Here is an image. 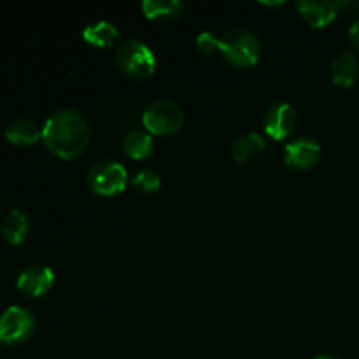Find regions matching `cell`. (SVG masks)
<instances>
[{"label":"cell","mask_w":359,"mask_h":359,"mask_svg":"<svg viewBox=\"0 0 359 359\" xmlns=\"http://www.w3.org/2000/svg\"><path fill=\"white\" fill-rule=\"evenodd\" d=\"M42 142L55 156L74 160L81 156L90 144V125L77 111L60 109L46 121L42 128Z\"/></svg>","instance_id":"cell-1"},{"label":"cell","mask_w":359,"mask_h":359,"mask_svg":"<svg viewBox=\"0 0 359 359\" xmlns=\"http://www.w3.org/2000/svg\"><path fill=\"white\" fill-rule=\"evenodd\" d=\"M219 51L237 67H252L262 56V46L255 34L244 28H233L219 39Z\"/></svg>","instance_id":"cell-2"},{"label":"cell","mask_w":359,"mask_h":359,"mask_svg":"<svg viewBox=\"0 0 359 359\" xmlns=\"http://www.w3.org/2000/svg\"><path fill=\"white\" fill-rule=\"evenodd\" d=\"M116 63L133 79H147L156 70L153 51L140 41H126L116 51Z\"/></svg>","instance_id":"cell-3"},{"label":"cell","mask_w":359,"mask_h":359,"mask_svg":"<svg viewBox=\"0 0 359 359\" xmlns=\"http://www.w3.org/2000/svg\"><path fill=\"white\" fill-rule=\"evenodd\" d=\"M144 126L154 135H170L181 130L184 112L172 100H156L144 111Z\"/></svg>","instance_id":"cell-4"},{"label":"cell","mask_w":359,"mask_h":359,"mask_svg":"<svg viewBox=\"0 0 359 359\" xmlns=\"http://www.w3.org/2000/svg\"><path fill=\"white\" fill-rule=\"evenodd\" d=\"M88 186L100 196L118 195L126 186V170L118 161H98L88 172Z\"/></svg>","instance_id":"cell-5"},{"label":"cell","mask_w":359,"mask_h":359,"mask_svg":"<svg viewBox=\"0 0 359 359\" xmlns=\"http://www.w3.org/2000/svg\"><path fill=\"white\" fill-rule=\"evenodd\" d=\"M35 332V319L27 309L9 307L0 316V340L7 346H20Z\"/></svg>","instance_id":"cell-6"},{"label":"cell","mask_w":359,"mask_h":359,"mask_svg":"<svg viewBox=\"0 0 359 359\" xmlns=\"http://www.w3.org/2000/svg\"><path fill=\"white\" fill-rule=\"evenodd\" d=\"M265 130L272 139L283 140L293 133L297 128L298 114L293 105L280 102V104L272 105L265 114Z\"/></svg>","instance_id":"cell-7"},{"label":"cell","mask_w":359,"mask_h":359,"mask_svg":"<svg viewBox=\"0 0 359 359\" xmlns=\"http://www.w3.org/2000/svg\"><path fill=\"white\" fill-rule=\"evenodd\" d=\"M55 283V273L49 266L44 265H32L20 273L18 277V290L27 297H44Z\"/></svg>","instance_id":"cell-8"},{"label":"cell","mask_w":359,"mask_h":359,"mask_svg":"<svg viewBox=\"0 0 359 359\" xmlns=\"http://www.w3.org/2000/svg\"><path fill=\"white\" fill-rule=\"evenodd\" d=\"M321 160V147L312 139H298L284 149V161L298 170H309Z\"/></svg>","instance_id":"cell-9"},{"label":"cell","mask_w":359,"mask_h":359,"mask_svg":"<svg viewBox=\"0 0 359 359\" xmlns=\"http://www.w3.org/2000/svg\"><path fill=\"white\" fill-rule=\"evenodd\" d=\"M347 2H318V0H300L298 13L314 28H323L332 23L340 9H346Z\"/></svg>","instance_id":"cell-10"},{"label":"cell","mask_w":359,"mask_h":359,"mask_svg":"<svg viewBox=\"0 0 359 359\" xmlns=\"http://www.w3.org/2000/svg\"><path fill=\"white\" fill-rule=\"evenodd\" d=\"M6 139L16 147H30L42 139V130L30 119H16L6 128Z\"/></svg>","instance_id":"cell-11"},{"label":"cell","mask_w":359,"mask_h":359,"mask_svg":"<svg viewBox=\"0 0 359 359\" xmlns=\"http://www.w3.org/2000/svg\"><path fill=\"white\" fill-rule=\"evenodd\" d=\"M359 70L358 58L353 53H344L332 63V81L335 86L351 88L356 83Z\"/></svg>","instance_id":"cell-12"},{"label":"cell","mask_w":359,"mask_h":359,"mask_svg":"<svg viewBox=\"0 0 359 359\" xmlns=\"http://www.w3.org/2000/svg\"><path fill=\"white\" fill-rule=\"evenodd\" d=\"M28 230H30V224H28V217L25 216L21 210H11L6 216V219L2 221V237L6 238V242H9L11 245H20L21 242L27 238Z\"/></svg>","instance_id":"cell-13"},{"label":"cell","mask_w":359,"mask_h":359,"mask_svg":"<svg viewBox=\"0 0 359 359\" xmlns=\"http://www.w3.org/2000/svg\"><path fill=\"white\" fill-rule=\"evenodd\" d=\"M142 11L147 20L167 23V21H174L181 16L182 2L179 0H146L142 4Z\"/></svg>","instance_id":"cell-14"},{"label":"cell","mask_w":359,"mask_h":359,"mask_svg":"<svg viewBox=\"0 0 359 359\" xmlns=\"http://www.w3.org/2000/svg\"><path fill=\"white\" fill-rule=\"evenodd\" d=\"M265 151V140L258 133H245V135L238 137L231 147V156L238 163H245V161L252 160L258 156L259 153Z\"/></svg>","instance_id":"cell-15"},{"label":"cell","mask_w":359,"mask_h":359,"mask_svg":"<svg viewBox=\"0 0 359 359\" xmlns=\"http://www.w3.org/2000/svg\"><path fill=\"white\" fill-rule=\"evenodd\" d=\"M83 39L91 46L97 48H109L118 39V28L107 21H98V23L88 25L83 30Z\"/></svg>","instance_id":"cell-16"},{"label":"cell","mask_w":359,"mask_h":359,"mask_svg":"<svg viewBox=\"0 0 359 359\" xmlns=\"http://www.w3.org/2000/svg\"><path fill=\"white\" fill-rule=\"evenodd\" d=\"M123 147H125V153L132 160H144L153 151V139H151L149 133L142 132V130H132L125 137Z\"/></svg>","instance_id":"cell-17"},{"label":"cell","mask_w":359,"mask_h":359,"mask_svg":"<svg viewBox=\"0 0 359 359\" xmlns=\"http://www.w3.org/2000/svg\"><path fill=\"white\" fill-rule=\"evenodd\" d=\"M132 186L135 189H140L142 193H154L160 189L161 179L156 172L142 170L132 179Z\"/></svg>","instance_id":"cell-18"},{"label":"cell","mask_w":359,"mask_h":359,"mask_svg":"<svg viewBox=\"0 0 359 359\" xmlns=\"http://www.w3.org/2000/svg\"><path fill=\"white\" fill-rule=\"evenodd\" d=\"M196 49L202 55H212V53L219 51V39L214 37L209 32H203L196 37Z\"/></svg>","instance_id":"cell-19"},{"label":"cell","mask_w":359,"mask_h":359,"mask_svg":"<svg viewBox=\"0 0 359 359\" xmlns=\"http://www.w3.org/2000/svg\"><path fill=\"white\" fill-rule=\"evenodd\" d=\"M349 35H351V41L354 42V46H358L359 48V20H356L353 23V27H351L349 30Z\"/></svg>","instance_id":"cell-20"},{"label":"cell","mask_w":359,"mask_h":359,"mask_svg":"<svg viewBox=\"0 0 359 359\" xmlns=\"http://www.w3.org/2000/svg\"><path fill=\"white\" fill-rule=\"evenodd\" d=\"M314 359H340V358H335V356H328V354H323V356H316Z\"/></svg>","instance_id":"cell-21"},{"label":"cell","mask_w":359,"mask_h":359,"mask_svg":"<svg viewBox=\"0 0 359 359\" xmlns=\"http://www.w3.org/2000/svg\"><path fill=\"white\" fill-rule=\"evenodd\" d=\"M0 344H2V340H0Z\"/></svg>","instance_id":"cell-22"}]
</instances>
